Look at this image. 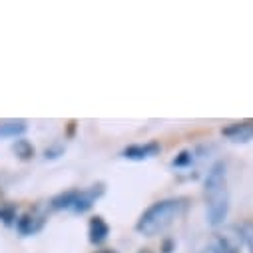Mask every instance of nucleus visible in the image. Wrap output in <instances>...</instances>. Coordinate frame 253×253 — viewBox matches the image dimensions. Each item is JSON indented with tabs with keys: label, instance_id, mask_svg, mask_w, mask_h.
<instances>
[{
	"label": "nucleus",
	"instance_id": "f257e3e1",
	"mask_svg": "<svg viewBox=\"0 0 253 253\" xmlns=\"http://www.w3.org/2000/svg\"><path fill=\"white\" fill-rule=\"evenodd\" d=\"M183 208H185V200L181 198L160 200L140 215V219L136 221V231L146 237H154L162 233L166 227H169L173 219L183 211Z\"/></svg>",
	"mask_w": 253,
	"mask_h": 253
},
{
	"label": "nucleus",
	"instance_id": "f03ea898",
	"mask_svg": "<svg viewBox=\"0 0 253 253\" xmlns=\"http://www.w3.org/2000/svg\"><path fill=\"white\" fill-rule=\"evenodd\" d=\"M204 192H206V200L227 192V166H225V162H215L210 168V171L206 175Z\"/></svg>",
	"mask_w": 253,
	"mask_h": 253
},
{
	"label": "nucleus",
	"instance_id": "7ed1b4c3",
	"mask_svg": "<svg viewBox=\"0 0 253 253\" xmlns=\"http://www.w3.org/2000/svg\"><path fill=\"white\" fill-rule=\"evenodd\" d=\"M227 213H229V192L208 200V223L211 227L221 225L227 219Z\"/></svg>",
	"mask_w": 253,
	"mask_h": 253
},
{
	"label": "nucleus",
	"instance_id": "20e7f679",
	"mask_svg": "<svg viewBox=\"0 0 253 253\" xmlns=\"http://www.w3.org/2000/svg\"><path fill=\"white\" fill-rule=\"evenodd\" d=\"M221 134L233 144H245V142L253 140V120L235 122V124L227 126V128H223Z\"/></svg>",
	"mask_w": 253,
	"mask_h": 253
},
{
	"label": "nucleus",
	"instance_id": "39448f33",
	"mask_svg": "<svg viewBox=\"0 0 253 253\" xmlns=\"http://www.w3.org/2000/svg\"><path fill=\"white\" fill-rule=\"evenodd\" d=\"M160 144L158 142H146V144H134L122 150V158L132 160V162H142V160H150L154 156L160 154Z\"/></svg>",
	"mask_w": 253,
	"mask_h": 253
},
{
	"label": "nucleus",
	"instance_id": "423d86ee",
	"mask_svg": "<svg viewBox=\"0 0 253 253\" xmlns=\"http://www.w3.org/2000/svg\"><path fill=\"white\" fill-rule=\"evenodd\" d=\"M104 194V187L102 185H92L88 189H80V194H78V200L72 208L74 213H86L88 210H92V206L96 204V200Z\"/></svg>",
	"mask_w": 253,
	"mask_h": 253
},
{
	"label": "nucleus",
	"instance_id": "0eeeda50",
	"mask_svg": "<svg viewBox=\"0 0 253 253\" xmlns=\"http://www.w3.org/2000/svg\"><path fill=\"white\" fill-rule=\"evenodd\" d=\"M88 235H90V243L92 245H102L108 235H110V225L106 223V219L102 215H96L90 219V225H88Z\"/></svg>",
	"mask_w": 253,
	"mask_h": 253
},
{
	"label": "nucleus",
	"instance_id": "6e6552de",
	"mask_svg": "<svg viewBox=\"0 0 253 253\" xmlns=\"http://www.w3.org/2000/svg\"><path fill=\"white\" fill-rule=\"evenodd\" d=\"M44 225V217L38 215V213H24L16 219V229L22 233V235H32L36 231H40V227Z\"/></svg>",
	"mask_w": 253,
	"mask_h": 253
},
{
	"label": "nucleus",
	"instance_id": "1a4fd4ad",
	"mask_svg": "<svg viewBox=\"0 0 253 253\" xmlns=\"http://www.w3.org/2000/svg\"><path fill=\"white\" fill-rule=\"evenodd\" d=\"M78 194H80V189H68V192H62L50 202V208L52 210H70L72 211V208H74V204L78 200Z\"/></svg>",
	"mask_w": 253,
	"mask_h": 253
},
{
	"label": "nucleus",
	"instance_id": "9d476101",
	"mask_svg": "<svg viewBox=\"0 0 253 253\" xmlns=\"http://www.w3.org/2000/svg\"><path fill=\"white\" fill-rule=\"evenodd\" d=\"M239 243L241 241H233L229 235H219L213 239L211 253H239Z\"/></svg>",
	"mask_w": 253,
	"mask_h": 253
},
{
	"label": "nucleus",
	"instance_id": "9b49d317",
	"mask_svg": "<svg viewBox=\"0 0 253 253\" xmlns=\"http://www.w3.org/2000/svg\"><path fill=\"white\" fill-rule=\"evenodd\" d=\"M26 132L24 122H2L0 124V138H18Z\"/></svg>",
	"mask_w": 253,
	"mask_h": 253
},
{
	"label": "nucleus",
	"instance_id": "f8f14e48",
	"mask_svg": "<svg viewBox=\"0 0 253 253\" xmlns=\"http://www.w3.org/2000/svg\"><path fill=\"white\" fill-rule=\"evenodd\" d=\"M12 152L20 158V160H32L34 158V146L28 142V140H24V138H20V140H16L14 144H12Z\"/></svg>",
	"mask_w": 253,
	"mask_h": 253
},
{
	"label": "nucleus",
	"instance_id": "ddd939ff",
	"mask_svg": "<svg viewBox=\"0 0 253 253\" xmlns=\"http://www.w3.org/2000/svg\"><path fill=\"white\" fill-rule=\"evenodd\" d=\"M237 235L249 247V253H253V221H243L237 225Z\"/></svg>",
	"mask_w": 253,
	"mask_h": 253
},
{
	"label": "nucleus",
	"instance_id": "4468645a",
	"mask_svg": "<svg viewBox=\"0 0 253 253\" xmlns=\"http://www.w3.org/2000/svg\"><path fill=\"white\" fill-rule=\"evenodd\" d=\"M16 206L14 204H4V206H0V221L6 223V225H12L16 223L18 215H16Z\"/></svg>",
	"mask_w": 253,
	"mask_h": 253
},
{
	"label": "nucleus",
	"instance_id": "2eb2a0df",
	"mask_svg": "<svg viewBox=\"0 0 253 253\" xmlns=\"http://www.w3.org/2000/svg\"><path fill=\"white\" fill-rule=\"evenodd\" d=\"M192 152H181L171 164H173V168H185V166H189V164H192Z\"/></svg>",
	"mask_w": 253,
	"mask_h": 253
},
{
	"label": "nucleus",
	"instance_id": "dca6fc26",
	"mask_svg": "<svg viewBox=\"0 0 253 253\" xmlns=\"http://www.w3.org/2000/svg\"><path fill=\"white\" fill-rule=\"evenodd\" d=\"M60 152H62L60 148H56V150H46V158H58Z\"/></svg>",
	"mask_w": 253,
	"mask_h": 253
},
{
	"label": "nucleus",
	"instance_id": "f3484780",
	"mask_svg": "<svg viewBox=\"0 0 253 253\" xmlns=\"http://www.w3.org/2000/svg\"><path fill=\"white\" fill-rule=\"evenodd\" d=\"M164 253H171V241H166L164 243Z\"/></svg>",
	"mask_w": 253,
	"mask_h": 253
},
{
	"label": "nucleus",
	"instance_id": "a211bd4d",
	"mask_svg": "<svg viewBox=\"0 0 253 253\" xmlns=\"http://www.w3.org/2000/svg\"><path fill=\"white\" fill-rule=\"evenodd\" d=\"M96 253H116L114 249H104V251H96Z\"/></svg>",
	"mask_w": 253,
	"mask_h": 253
},
{
	"label": "nucleus",
	"instance_id": "6ab92c4d",
	"mask_svg": "<svg viewBox=\"0 0 253 253\" xmlns=\"http://www.w3.org/2000/svg\"><path fill=\"white\" fill-rule=\"evenodd\" d=\"M138 253H152V249H140Z\"/></svg>",
	"mask_w": 253,
	"mask_h": 253
}]
</instances>
